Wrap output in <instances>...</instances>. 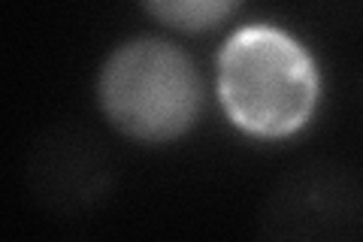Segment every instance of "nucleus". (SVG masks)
I'll return each instance as SVG.
<instances>
[{
  "label": "nucleus",
  "instance_id": "nucleus-4",
  "mask_svg": "<svg viewBox=\"0 0 363 242\" xmlns=\"http://www.w3.org/2000/svg\"><path fill=\"white\" fill-rule=\"evenodd\" d=\"M25 188L43 212L82 218L116 188V158L82 124H49L25 155Z\"/></svg>",
  "mask_w": 363,
  "mask_h": 242
},
{
  "label": "nucleus",
  "instance_id": "nucleus-1",
  "mask_svg": "<svg viewBox=\"0 0 363 242\" xmlns=\"http://www.w3.org/2000/svg\"><path fill=\"white\" fill-rule=\"evenodd\" d=\"M224 112L245 133H297L318 103V73L306 49L276 28H245L218 57Z\"/></svg>",
  "mask_w": 363,
  "mask_h": 242
},
{
  "label": "nucleus",
  "instance_id": "nucleus-5",
  "mask_svg": "<svg viewBox=\"0 0 363 242\" xmlns=\"http://www.w3.org/2000/svg\"><path fill=\"white\" fill-rule=\"evenodd\" d=\"M145 9L179 31H209L240 6V0H143Z\"/></svg>",
  "mask_w": 363,
  "mask_h": 242
},
{
  "label": "nucleus",
  "instance_id": "nucleus-2",
  "mask_svg": "<svg viewBox=\"0 0 363 242\" xmlns=\"http://www.w3.org/2000/svg\"><path fill=\"white\" fill-rule=\"evenodd\" d=\"M97 94L106 119L130 140L173 143L200 112V76L173 43L143 37L106 57Z\"/></svg>",
  "mask_w": 363,
  "mask_h": 242
},
{
  "label": "nucleus",
  "instance_id": "nucleus-3",
  "mask_svg": "<svg viewBox=\"0 0 363 242\" xmlns=\"http://www.w3.org/2000/svg\"><path fill=\"white\" fill-rule=\"evenodd\" d=\"M257 236L279 242L363 239V170L315 158L272 182L257 209Z\"/></svg>",
  "mask_w": 363,
  "mask_h": 242
},
{
  "label": "nucleus",
  "instance_id": "nucleus-6",
  "mask_svg": "<svg viewBox=\"0 0 363 242\" xmlns=\"http://www.w3.org/2000/svg\"><path fill=\"white\" fill-rule=\"evenodd\" d=\"M327 28L342 33H363V0H306Z\"/></svg>",
  "mask_w": 363,
  "mask_h": 242
},
{
  "label": "nucleus",
  "instance_id": "nucleus-7",
  "mask_svg": "<svg viewBox=\"0 0 363 242\" xmlns=\"http://www.w3.org/2000/svg\"><path fill=\"white\" fill-rule=\"evenodd\" d=\"M360 97H363V73H360Z\"/></svg>",
  "mask_w": 363,
  "mask_h": 242
}]
</instances>
